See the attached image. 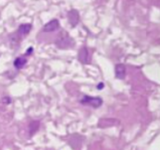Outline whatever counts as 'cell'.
<instances>
[{"label":"cell","mask_w":160,"mask_h":150,"mask_svg":"<svg viewBox=\"0 0 160 150\" xmlns=\"http://www.w3.org/2000/svg\"><path fill=\"white\" fill-rule=\"evenodd\" d=\"M127 75V68L126 65L123 64H118L115 66V77L118 79H125Z\"/></svg>","instance_id":"5b68a950"},{"label":"cell","mask_w":160,"mask_h":150,"mask_svg":"<svg viewBox=\"0 0 160 150\" xmlns=\"http://www.w3.org/2000/svg\"><path fill=\"white\" fill-rule=\"evenodd\" d=\"M60 27V24L58 20L55 19V20H52L49 22H47L46 25L44 26L43 28V30L46 31V32H52V31H56L59 29Z\"/></svg>","instance_id":"ba28073f"},{"label":"cell","mask_w":160,"mask_h":150,"mask_svg":"<svg viewBox=\"0 0 160 150\" xmlns=\"http://www.w3.org/2000/svg\"><path fill=\"white\" fill-rule=\"evenodd\" d=\"M119 121L113 118H107V119H100V121L97 124V126L100 128H108L111 126H114L118 124Z\"/></svg>","instance_id":"277c9868"},{"label":"cell","mask_w":160,"mask_h":150,"mask_svg":"<svg viewBox=\"0 0 160 150\" xmlns=\"http://www.w3.org/2000/svg\"><path fill=\"white\" fill-rule=\"evenodd\" d=\"M31 30H32V24H30V23L22 24V25L19 27L18 30L16 31V32H17V38L22 39L23 37L27 36V35L30 33Z\"/></svg>","instance_id":"8992f818"},{"label":"cell","mask_w":160,"mask_h":150,"mask_svg":"<svg viewBox=\"0 0 160 150\" xmlns=\"http://www.w3.org/2000/svg\"><path fill=\"white\" fill-rule=\"evenodd\" d=\"M80 102L83 105H88V106H92L94 109L101 107L103 104V100L100 97H92V96H88V95H84L82 97V99L80 101Z\"/></svg>","instance_id":"6da1fadb"},{"label":"cell","mask_w":160,"mask_h":150,"mask_svg":"<svg viewBox=\"0 0 160 150\" xmlns=\"http://www.w3.org/2000/svg\"><path fill=\"white\" fill-rule=\"evenodd\" d=\"M56 45L59 49H68V48L73 47L75 45V43L72 38H70L69 36H66V37H62V38L57 40Z\"/></svg>","instance_id":"3957f363"},{"label":"cell","mask_w":160,"mask_h":150,"mask_svg":"<svg viewBox=\"0 0 160 150\" xmlns=\"http://www.w3.org/2000/svg\"><path fill=\"white\" fill-rule=\"evenodd\" d=\"M32 53H33V48H32V47H29L28 50L26 51V54H26V55H31Z\"/></svg>","instance_id":"7c38bea8"},{"label":"cell","mask_w":160,"mask_h":150,"mask_svg":"<svg viewBox=\"0 0 160 150\" xmlns=\"http://www.w3.org/2000/svg\"><path fill=\"white\" fill-rule=\"evenodd\" d=\"M39 125H40V124L37 121H32L30 124V134L31 135H32L34 133L37 132V130L39 129Z\"/></svg>","instance_id":"30bf717a"},{"label":"cell","mask_w":160,"mask_h":150,"mask_svg":"<svg viewBox=\"0 0 160 150\" xmlns=\"http://www.w3.org/2000/svg\"><path fill=\"white\" fill-rule=\"evenodd\" d=\"M27 64V59L24 58L22 56H20V57H17L15 60H14V67L16 69H22V67H24V65Z\"/></svg>","instance_id":"9c48e42d"},{"label":"cell","mask_w":160,"mask_h":150,"mask_svg":"<svg viewBox=\"0 0 160 150\" xmlns=\"http://www.w3.org/2000/svg\"><path fill=\"white\" fill-rule=\"evenodd\" d=\"M78 60L83 64H90L92 63V54L87 47H82L78 52Z\"/></svg>","instance_id":"7a4b0ae2"},{"label":"cell","mask_w":160,"mask_h":150,"mask_svg":"<svg viewBox=\"0 0 160 150\" xmlns=\"http://www.w3.org/2000/svg\"><path fill=\"white\" fill-rule=\"evenodd\" d=\"M2 103H4V104H9V103H11V99L9 97H4L2 99Z\"/></svg>","instance_id":"8fae6325"},{"label":"cell","mask_w":160,"mask_h":150,"mask_svg":"<svg viewBox=\"0 0 160 150\" xmlns=\"http://www.w3.org/2000/svg\"><path fill=\"white\" fill-rule=\"evenodd\" d=\"M104 87H105V84H104L103 82H99V83H98V85L96 86V87H97V89H98V90H101V89H103V88H104Z\"/></svg>","instance_id":"4fadbf2b"},{"label":"cell","mask_w":160,"mask_h":150,"mask_svg":"<svg viewBox=\"0 0 160 150\" xmlns=\"http://www.w3.org/2000/svg\"><path fill=\"white\" fill-rule=\"evenodd\" d=\"M68 21L72 27H75L80 21V14L78 10L71 9L68 12Z\"/></svg>","instance_id":"52a82bcc"}]
</instances>
